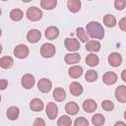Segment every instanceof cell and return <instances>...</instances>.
<instances>
[{"label":"cell","mask_w":126,"mask_h":126,"mask_svg":"<svg viewBox=\"0 0 126 126\" xmlns=\"http://www.w3.org/2000/svg\"><path fill=\"white\" fill-rule=\"evenodd\" d=\"M41 37V33L38 30H31L27 33V40L31 43H35L37 42Z\"/></svg>","instance_id":"cell-10"},{"label":"cell","mask_w":126,"mask_h":126,"mask_svg":"<svg viewBox=\"0 0 126 126\" xmlns=\"http://www.w3.org/2000/svg\"><path fill=\"white\" fill-rule=\"evenodd\" d=\"M19 114H20V110L16 106H11L7 110V117L10 120H17L19 117Z\"/></svg>","instance_id":"cell-23"},{"label":"cell","mask_w":126,"mask_h":126,"mask_svg":"<svg viewBox=\"0 0 126 126\" xmlns=\"http://www.w3.org/2000/svg\"><path fill=\"white\" fill-rule=\"evenodd\" d=\"M121 78H122V80H123L124 82H126V69L122 71V73H121Z\"/></svg>","instance_id":"cell-39"},{"label":"cell","mask_w":126,"mask_h":126,"mask_svg":"<svg viewBox=\"0 0 126 126\" xmlns=\"http://www.w3.org/2000/svg\"><path fill=\"white\" fill-rule=\"evenodd\" d=\"M108 63L112 67H118L122 63V57L117 52H112L108 56Z\"/></svg>","instance_id":"cell-6"},{"label":"cell","mask_w":126,"mask_h":126,"mask_svg":"<svg viewBox=\"0 0 126 126\" xmlns=\"http://www.w3.org/2000/svg\"><path fill=\"white\" fill-rule=\"evenodd\" d=\"M67 7L70 12L77 13L81 9V0H68Z\"/></svg>","instance_id":"cell-20"},{"label":"cell","mask_w":126,"mask_h":126,"mask_svg":"<svg viewBox=\"0 0 126 126\" xmlns=\"http://www.w3.org/2000/svg\"><path fill=\"white\" fill-rule=\"evenodd\" d=\"M7 86H8V81L5 79H2L0 81V90H5Z\"/></svg>","instance_id":"cell-38"},{"label":"cell","mask_w":126,"mask_h":126,"mask_svg":"<svg viewBox=\"0 0 126 126\" xmlns=\"http://www.w3.org/2000/svg\"><path fill=\"white\" fill-rule=\"evenodd\" d=\"M64 60L67 64L69 65H73V64H76V63H79V61L81 60V56L79 53H68L65 55L64 57Z\"/></svg>","instance_id":"cell-14"},{"label":"cell","mask_w":126,"mask_h":126,"mask_svg":"<svg viewBox=\"0 0 126 126\" xmlns=\"http://www.w3.org/2000/svg\"><path fill=\"white\" fill-rule=\"evenodd\" d=\"M52 94H53V98L56 101H63L66 98V93L62 88H55Z\"/></svg>","instance_id":"cell-21"},{"label":"cell","mask_w":126,"mask_h":126,"mask_svg":"<svg viewBox=\"0 0 126 126\" xmlns=\"http://www.w3.org/2000/svg\"><path fill=\"white\" fill-rule=\"evenodd\" d=\"M69 90H70V93H71L73 95H75V96H79V95H81L82 93H83V87H82L78 82H73V83H71Z\"/></svg>","instance_id":"cell-19"},{"label":"cell","mask_w":126,"mask_h":126,"mask_svg":"<svg viewBox=\"0 0 126 126\" xmlns=\"http://www.w3.org/2000/svg\"><path fill=\"white\" fill-rule=\"evenodd\" d=\"M2 1H7V0H2Z\"/></svg>","instance_id":"cell-43"},{"label":"cell","mask_w":126,"mask_h":126,"mask_svg":"<svg viewBox=\"0 0 126 126\" xmlns=\"http://www.w3.org/2000/svg\"><path fill=\"white\" fill-rule=\"evenodd\" d=\"M65 111L69 115H75L79 111V105L74 101H70L65 105Z\"/></svg>","instance_id":"cell-22"},{"label":"cell","mask_w":126,"mask_h":126,"mask_svg":"<svg viewBox=\"0 0 126 126\" xmlns=\"http://www.w3.org/2000/svg\"><path fill=\"white\" fill-rule=\"evenodd\" d=\"M55 46L52 43H43L40 47V55L44 58H50L55 54Z\"/></svg>","instance_id":"cell-3"},{"label":"cell","mask_w":126,"mask_h":126,"mask_svg":"<svg viewBox=\"0 0 126 126\" xmlns=\"http://www.w3.org/2000/svg\"><path fill=\"white\" fill-rule=\"evenodd\" d=\"M43 106H44V104H43L42 100L39 98H33L30 102V108L32 111H41L43 109Z\"/></svg>","instance_id":"cell-17"},{"label":"cell","mask_w":126,"mask_h":126,"mask_svg":"<svg viewBox=\"0 0 126 126\" xmlns=\"http://www.w3.org/2000/svg\"><path fill=\"white\" fill-rule=\"evenodd\" d=\"M65 47L69 51H77L80 48V43L76 38H66L65 39Z\"/></svg>","instance_id":"cell-7"},{"label":"cell","mask_w":126,"mask_h":126,"mask_svg":"<svg viewBox=\"0 0 126 126\" xmlns=\"http://www.w3.org/2000/svg\"><path fill=\"white\" fill-rule=\"evenodd\" d=\"M51 87H52L51 82L46 78L40 79L37 83V89L41 93H48L51 90Z\"/></svg>","instance_id":"cell-5"},{"label":"cell","mask_w":126,"mask_h":126,"mask_svg":"<svg viewBox=\"0 0 126 126\" xmlns=\"http://www.w3.org/2000/svg\"><path fill=\"white\" fill-rule=\"evenodd\" d=\"M90 1H91V0H90Z\"/></svg>","instance_id":"cell-44"},{"label":"cell","mask_w":126,"mask_h":126,"mask_svg":"<svg viewBox=\"0 0 126 126\" xmlns=\"http://www.w3.org/2000/svg\"><path fill=\"white\" fill-rule=\"evenodd\" d=\"M115 97L121 103L126 102V87L125 86H119V87L116 88Z\"/></svg>","instance_id":"cell-11"},{"label":"cell","mask_w":126,"mask_h":126,"mask_svg":"<svg viewBox=\"0 0 126 126\" xmlns=\"http://www.w3.org/2000/svg\"><path fill=\"white\" fill-rule=\"evenodd\" d=\"M27 18L32 22H36L42 18V12L39 8L30 7L27 10Z\"/></svg>","instance_id":"cell-2"},{"label":"cell","mask_w":126,"mask_h":126,"mask_svg":"<svg viewBox=\"0 0 126 126\" xmlns=\"http://www.w3.org/2000/svg\"><path fill=\"white\" fill-rule=\"evenodd\" d=\"M117 125H126L124 122H121V121H118V122H116L115 123V126H117Z\"/></svg>","instance_id":"cell-40"},{"label":"cell","mask_w":126,"mask_h":126,"mask_svg":"<svg viewBox=\"0 0 126 126\" xmlns=\"http://www.w3.org/2000/svg\"><path fill=\"white\" fill-rule=\"evenodd\" d=\"M68 74L71 78L73 79H77L79 77L82 76L83 74V68L81 66H78V65H75V66H72L69 70H68Z\"/></svg>","instance_id":"cell-16"},{"label":"cell","mask_w":126,"mask_h":126,"mask_svg":"<svg viewBox=\"0 0 126 126\" xmlns=\"http://www.w3.org/2000/svg\"><path fill=\"white\" fill-rule=\"evenodd\" d=\"M103 24L108 28H113L116 25V19L111 14H106L103 17Z\"/></svg>","instance_id":"cell-24"},{"label":"cell","mask_w":126,"mask_h":126,"mask_svg":"<svg viewBox=\"0 0 126 126\" xmlns=\"http://www.w3.org/2000/svg\"><path fill=\"white\" fill-rule=\"evenodd\" d=\"M34 77L32 74H25L22 78V86L27 90L32 89L34 85Z\"/></svg>","instance_id":"cell-8"},{"label":"cell","mask_w":126,"mask_h":126,"mask_svg":"<svg viewBox=\"0 0 126 126\" xmlns=\"http://www.w3.org/2000/svg\"><path fill=\"white\" fill-rule=\"evenodd\" d=\"M56 5H57V0H41L40 1L41 8L45 10H52L56 7Z\"/></svg>","instance_id":"cell-27"},{"label":"cell","mask_w":126,"mask_h":126,"mask_svg":"<svg viewBox=\"0 0 126 126\" xmlns=\"http://www.w3.org/2000/svg\"><path fill=\"white\" fill-rule=\"evenodd\" d=\"M87 32L88 34L94 39H102L104 36V29L101 26V24L97 23V22H90L89 24H87Z\"/></svg>","instance_id":"cell-1"},{"label":"cell","mask_w":126,"mask_h":126,"mask_svg":"<svg viewBox=\"0 0 126 126\" xmlns=\"http://www.w3.org/2000/svg\"><path fill=\"white\" fill-rule=\"evenodd\" d=\"M29 47L25 44H19L14 49V55L19 59H24L29 55Z\"/></svg>","instance_id":"cell-4"},{"label":"cell","mask_w":126,"mask_h":126,"mask_svg":"<svg viewBox=\"0 0 126 126\" xmlns=\"http://www.w3.org/2000/svg\"><path fill=\"white\" fill-rule=\"evenodd\" d=\"M44 34H45V37L47 39L53 40V39H55V38L58 37V35H59V30H58V28H56L54 26H51V27H48L45 30Z\"/></svg>","instance_id":"cell-12"},{"label":"cell","mask_w":126,"mask_h":126,"mask_svg":"<svg viewBox=\"0 0 126 126\" xmlns=\"http://www.w3.org/2000/svg\"><path fill=\"white\" fill-rule=\"evenodd\" d=\"M13 58L10 57V56H3L1 59H0V66L4 69H9L13 66Z\"/></svg>","instance_id":"cell-26"},{"label":"cell","mask_w":126,"mask_h":126,"mask_svg":"<svg viewBox=\"0 0 126 126\" xmlns=\"http://www.w3.org/2000/svg\"><path fill=\"white\" fill-rule=\"evenodd\" d=\"M126 6V0H114V7L115 9L121 11Z\"/></svg>","instance_id":"cell-35"},{"label":"cell","mask_w":126,"mask_h":126,"mask_svg":"<svg viewBox=\"0 0 126 126\" xmlns=\"http://www.w3.org/2000/svg\"><path fill=\"white\" fill-rule=\"evenodd\" d=\"M71 124H72V120L67 115H62L57 121V125L58 126H69Z\"/></svg>","instance_id":"cell-31"},{"label":"cell","mask_w":126,"mask_h":126,"mask_svg":"<svg viewBox=\"0 0 126 126\" xmlns=\"http://www.w3.org/2000/svg\"><path fill=\"white\" fill-rule=\"evenodd\" d=\"M124 118L126 119V110H125V112H124Z\"/></svg>","instance_id":"cell-42"},{"label":"cell","mask_w":126,"mask_h":126,"mask_svg":"<svg viewBox=\"0 0 126 126\" xmlns=\"http://www.w3.org/2000/svg\"><path fill=\"white\" fill-rule=\"evenodd\" d=\"M102 81L105 85H108V86L113 85L117 81V75L114 72H106L102 76Z\"/></svg>","instance_id":"cell-13"},{"label":"cell","mask_w":126,"mask_h":126,"mask_svg":"<svg viewBox=\"0 0 126 126\" xmlns=\"http://www.w3.org/2000/svg\"><path fill=\"white\" fill-rule=\"evenodd\" d=\"M33 125L34 126H44L45 125V122H44V120H42L41 118H36L34 121H33Z\"/></svg>","instance_id":"cell-37"},{"label":"cell","mask_w":126,"mask_h":126,"mask_svg":"<svg viewBox=\"0 0 126 126\" xmlns=\"http://www.w3.org/2000/svg\"><path fill=\"white\" fill-rule=\"evenodd\" d=\"M23 16H24V13L20 9H13L10 12V19L12 21H15V22L21 21L23 19Z\"/></svg>","instance_id":"cell-25"},{"label":"cell","mask_w":126,"mask_h":126,"mask_svg":"<svg viewBox=\"0 0 126 126\" xmlns=\"http://www.w3.org/2000/svg\"><path fill=\"white\" fill-rule=\"evenodd\" d=\"M23 2H26V3H28V2H30V1H32V0H22Z\"/></svg>","instance_id":"cell-41"},{"label":"cell","mask_w":126,"mask_h":126,"mask_svg":"<svg viewBox=\"0 0 126 126\" xmlns=\"http://www.w3.org/2000/svg\"><path fill=\"white\" fill-rule=\"evenodd\" d=\"M104 122H105L104 116L100 113H96L92 117V123L95 126H100V125L104 124Z\"/></svg>","instance_id":"cell-29"},{"label":"cell","mask_w":126,"mask_h":126,"mask_svg":"<svg viewBox=\"0 0 126 126\" xmlns=\"http://www.w3.org/2000/svg\"><path fill=\"white\" fill-rule=\"evenodd\" d=\"M119 28H120V30L126 32V18H122L119 21Z\"/></svg>","instance_id":"cell-36"},{"label":"cell","mask_w":126,"mask_h":126,"mask_svg":"<svg viewBox=\"0 0 126 126\" xmlns=\"http://www.w3.org/2000/svg\"><path fill=\"white\" fill-rule=\"evenodd\" d=\"M86 49L90 52H97L100 49V43L97 40H88L86 43Z\"/></svg>","instance_id":"cell-18"},{"label":"cell","mask_w":126,"mask_h":126,"mask_svg":"<svg viewBox=\"0 0 126 126\" xmlns=\"http://www.w3.org/2000/svg\"><path fill=\"white\" fill-rule=\"evenodd\" d=\"M74 124H75V126H88L89 122L85 117H78L75 120Z\"/></svg>","instance_id":"cell-34"},{"label":"cell","mask_w":126,"mask_h":126,"mask_svg":"<svg viewBox=\"0 0 126 126\" xmlns=\"http://www.w3.org/2000/svg\"><path fill=\"white\" fill-rule=\"evenodd\" d=\"M85 79L88 82H94L97 79V73L94 70H89L85 75Z\"/></svg>","instance_id":"cell-32"},{"label":"cell","mask_w":126,"mask_h":126,"mask_svg":"<svg viewBox=\"0 0 126 126\" xmlns=\"http://www.w3.org/2000/svg\"><path fill=\"white\" fill-rule=\"evenodd\" d=\"M101 106L102 108L105 110V111H112L113 108H114V104L111 100H108V99H105L101 102Z\"/></svg>","instance_id":"cell-33"},{"label":"cell","mask_w":126,"mask_h":126,"mask_svg":"<svg viewBox=\"0 0 126 126\" xmlns=\"http://www.w3.org/2000/svg\"><path fill=\"white\" fill-rule=\"evenodd\" d=\"M83 109L86 111V112H93L96 109V102L92 99V98H89V99H86L84 102H83Z\"/></svg>","instance_id":"cell-15"},{"label":"cell","mask_w":126,"mask_h":126,"mask_svg":"<svg viewBox=\"0 0 126 126\" xmlns=\"http://www.w3.org/2000/svg\"><path fill=\"white\" fill-rule=\"evenodd\" d=\"M46 114L49 119L53 120L58 114V107L54 102H48L46 105Z\"/></svg>","instance_id":"cell-9"},{"label":"cell","mask_w":126,"mask_h":126,"mask_svg":"<svg viewBox=\"0 0 126 126\" xmlns=\"http://www.w3.org/2000/svg\"><path fill=\"white\" fill-rule=\"evenodd\" d=\"M98 57H97V55H95V54H94V53H90L89 55H87V57H86V63L89 65V66H91V67H94V66H96L97 64H98Z\"/></svg>","instance_id":"cell-28"},{"label":"cell","mask_w":126,"mask_h":126,"mask_svg":"<svg viewBox=\"0 0 126 126\" xmlns=\"http://www.w3.org/2000/svg\"><path fill=\"white\" fill-rule=\"evenodd\" d=\"M76 34H77L78 38H79L81 41H83V42H87L88 39H89V36H88L86 31H85L83 28H81V27L76 30Z\"/></svg>","instance_id":"cell-30"}]
</instances>
